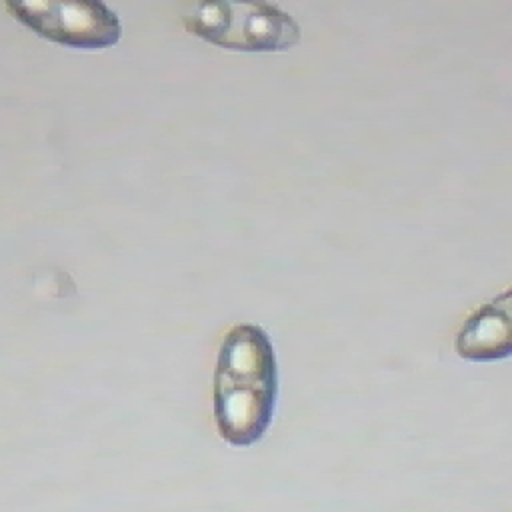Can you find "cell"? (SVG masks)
I'll return each mask as SVG.
<instances>
[{"label":"cell","instance_id":"cell-1","mask_svg":"<svg viewBox=\"0 0 512 512\" xmlns=\"http://www.w3.org/2000/svg\"><path fill=\"white\" fill-rule=\"evenodd\" d=\"M278 394V370L264 328L238 324L226 332L214 372V416L224 442L250 446L268 430Z\"/></svg>","mask_w":512,"mask_h":512},{"label":"cell","instance_id":"cell-2","mask_svg":"<svg viewBox=\"0 0 512 512\" xmlns=\"http://www.w3.org/2000/svg\"><path fill=\"white\" fill-rule=\"evenodd\" d=\"M190 34L242 52H282L300 42L298 22L270 2H198L184 14Z\"/></svg>","mask_w":512,"mask_h":512},{"label":"cell","instance_id":"cell-3","mask_svg":"<svg viewBox=\"0 0 512 512\" xmlns=\"http://www.w3.org/2000/svg\"><path fill=\"white\" fill-rule=\"evenodd\" d=\"M6 8L38 36L72 48L98 50L122 36L118 16L96 0H10Z\"/></svg>","mask_w":512,"mask_h":512},{"label":"cell","instance_id":"cell-4","mask_svg":"<svg viewBox=\"0 0 512 512\" xmlns=\"http://www.w3.org/2000/svg\"><path fill=\"white\" fill-rule=\"evenodd\" d=\"M454 348L470 362L512 356V288L474 310L456 334Z\"/></svg>","mask_w":512,"mask_h":512}]
</instances>
